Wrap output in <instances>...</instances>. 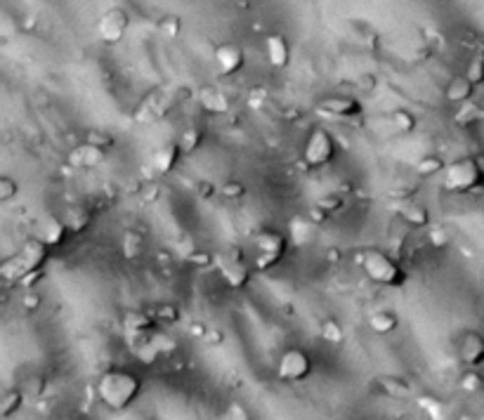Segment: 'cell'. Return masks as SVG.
I'll list each match as a JSON object with an SVG mask.
<instances>
[{
	"instance_id": "obj_1",
	"label": "cell",
	"mask_w": 484,
	"mask_h": 420,
	"mask_svg": "<svg viewBox=\"0 0 484 420\" xmlns=\"http://www.w3.org/2000/svg\"><path fill=\"white\" fill-rule=\"evenodd\" d=\"M142 392V380L133 371L109 369L97 380V396L106 409L126 411Z\"/></svg>"
},
{
	"instance_id": "obj_2",
	"label": "cell",
	"mask_w": 484,
	"mask_h": 420,
	"mask_svg": "<svg viewBox=\"0 0 484 420\" xmlns=\"http://www.w3.org/2000/svg\"><path fill=\"white\" fill-rule=\"evenodd\" d=\"M48 258H50V248L45 246L41 239L38 236L26 239L24 244H21L17 255H12V258L0 262V276L10 284H17L26 271L43 269V264L48 262Z\"/></svg>"
},
{
	"instance_id": "obj_3",
	"label": "cell",
	"mask_w": 484,
	"mask_h": 420,
	"mask_svg": "<svg viewBox=\"0 0 484 420\" xmlns=\"http://www.w3.org/2000/svg\"><path fill=\"white\" fill-rule=\"evenodd\" d=\"M359 264H362L364 274L371 279L373 284L380 286H393V289H399L406 281V271L402 269L393 255H388L380 248H366L359 258Z\"/></svg>"
},
{
	"instance_id": "obj_4",
	"label": "cell",
	"mask_w": 484,
	"mask_h": 420,
	"mask_svg": "<svg viewBox=\"0 0 484 420\" xmlns=\"http://www.w3.org/2000/svg\"><path fill=\"white\" fill-rule=\"evenodd\" d=\"M444 189L454 194H468L482 186V163L478 156H465L444 163Z\"/></svg>"
},
{
	"instance_id": "obj_5",
	"label": "cell",
	"mask_w": 484,
	"mask_h": 420,
	"mask_svg": "<svg viewBox=\"0 0 484 420\" xmlns=\"http://www.w3.org/2000/svg\"><path fill=\"white\" fill-rule=\"evenodd\" d=\"M253 244H256V267L260 271H267L272 269L276 262H279L283 255H286V248H288V239L281 234V231L276 229H270V227H263L256 231V236H253Z\"/></svg>"
},
{
	"instance_id": "obj_6",
	"label": "cell",
	"mask_w": 484,
	"mask_h": 420,
	"mask_svg": "<svg viewBox=\"0 0 484 420\" xmlns=\"http://www.w3.org/2000/svg\"><path fill=\"white\" fill-rule=\"evenodd\" d=\"M336 159V139L326 128H314L303 149V161L310 168H324Z\"/></svg>"
},
{
	"instance_id": "obj_7",
	"label": "cell",
	"mask_w": 484,
	"mask_h": 420,
	"mask_svg": "<svg viewBox=\"0 0 484 420\" xmlns=\"http://www.w3.org/2000/svg\"><path fill=\"white\" fill-rule=\"evenodd\" d=\"M312 373V356L301 347H288L283 349L279 361H276V376L286 383H301V380L310 378Z\"/></svg>"
},
{
	"instance_id": "obj_8",
	"label": "cell",
	"mask_w": 484,
	"mask_h": 420,
	"mask_svg": "<svg viewBox=\"0 0 484 420\" xmlns=\"http://www.w3.org/2000/svg\"><path fill=\"white\" fill-rule=\"evenodd\" d=\"M454 352L456 359L463 364V366L478 369L484 361V336L480 331H460L454 338Z\"/></svg>"
},
{
	"instance_id": "obj_9",
	"label": "cell",
	"mask_w": 484,
	"mask_h": 420,
	"mask_svg": "<svg viewBox=\"0 0 484 420\" xmlns=\"http://www.w3.org/2000/svg\"><path fill=\"white\" fill-rule=\"evenodd\" d=\"M317 111L321 116L338 121H352L362 116V104L355 97H345V95H326L317 102Z\"/></svg>"
},
{
	"instance_id": "obj_10",
	"label": "cell",
	"mask_w": 484,
	"mask_h": 420,
	"mask_svg": "<svg viewBox=\"0 0 484 420\" xmlns=\"http://www.w3.org/2000/svg\"><path fill=\"white\" fill-rule=\"evenodd\" d=\"M128 26H130L128 12L121 10V7H111V10H106L102 14V19H99L97 34H99V38H102V43L116 45V43H121V38L126 36Z\"/></svg>"
},
{
	"instance_id": "obj_11",
	"label": "cell",
	"mask_w": 484,
	"mask_h": 420,
	"mask_svg": "<svg viewBox=\"0 0 484 420\" xmlns=\"http://www.w3.org/2000/svg\"><path fill=\"white\" fill-rule=\"evenodd\" d=\"M218 271L232 291H241L251 284V269L241 262V258H234V255H220L218 260Z\"/></svg>"
},
{
	"instance_id": "obj_12",
	"label": "cell",
	"mask_w": 484,
	"mask_h": 420,
	"mask_svg": "<svg viewBox=\"0 0 484 420\" xmlns=\"http://www.w3.org/2000/svg\"><path fill=\"white\" fill-rule=\"evenodd\" d=\"M215 69H218L220 76H234L239 74L243 64H246V52L241 45L236 43H222L215 48Z\"/></svg>"
},
{
	"instance_id": "obj_13",
	"label": "cell",
	"mask_w": 484,
	"mask_h": 420,
	"mask_svg": "<svg viewBox=\"0 0 484 420\" xmlns=\"http://www.w3.org/2000/svg\"><path fill=\"white\" fill-rule=\"evenodd\" d=\"M106 159V149L102 146L92 144V142H83L79 146H74L71 151H69V166L71 168H79V170H92L97 166H102Z\"/></svg>"
},
{
	"instance_id": "obj_14",
	"label": "cell",
	"mask_w": 484,
	"mask_h": 420,
	"mask_svg": "<svg viewBox=\"0 0 484 420\" xmlns=\"http://www.w3.org/2000/svg\"><path fill=\"white\" fill-rule=\"evenodd\" d=\"M265 54H267V61H270L274 69H286L291 64V45L286 41V36H281V34L267 36Z\"/></svg>"
},
{
	"instance_id": "obj_15",
	"label": "cell",
	"mask_w": 484,
	"mask_h": 420,
	"mask_svg": "<svg viewBox=\"0 0 484 420\" xmlns=\"http://www.w3.org/2000/svg\"><path fill=\"white\" fill-rule=\"evenodd\" d=\"M66 236H69V227L64 224V220H61V217L48 215L41 222V231H38V239H41L43 244L50 248V251H52V248H57V246L64 244Z\"/></svg>"
},
{
	"instance_id": "obj_16",
	"label": "cell",
	"mask_w": 484,
	"mask_h": 420,
	"mask_svg": "<svg viewBox=\"0 0 484 420\" xmlns=\"http://www.w3.org/2000/svg\"><path fill=\"white\" fill-rule=\"evenodd\" d=\"M198 102L206 109L208 114H229V97L222 92L220 88H215V85H203L201 90H198Z\"/></svg>"
},
{
	"instance_id": "obj_17",
	"label": "cell",
	"mask_w": 484,
	"mask_h": 420,
	"mask_svg": "<svg viewBox=\"0 0 484 420\" xmlns=\"http://www.w3.org/2000/svg\"><path fill=\"white\" fill-rule=\"evenodd\" d=\"M180 156H182V154L178 149V144H175V142H166V144H161L158 149H153V154H151V168L156 170V173H161V175H168L175 168V163H178Z\"/></svg>"
},
{
	"instance_id": "obj_18",
	"label": "cell",
	"mask_w": 484,
	"mask_h": 420,
	"mask_svg": "<svg viewBox=\"0 0 484 420\" xmlns=\"http://www.w3.org/2000/svg\"><path fill=\"white\" fill-rule=\"evenodd\" d=\"M397 213L406 224H409V227L420 229V227H428L430 224V210L420 204H413V201H404V204L397 208Z\"/></svg>"
},
{
	"instance_id": "obj_19",
	"label": "cell",
	"mask_w": 484,
	"mask_h": 420,
	"mask_svg": "<svg viewBox=\"0 0 484 420\" xmlns=\"http://www.w3.org/2000/svg\"><path fill=\"white\" fill-rule=\"evenodd\" d=\"M473 92H475V85L468 81L465 76H454V79L447 83V88H444V97H447V102L451 104H463L473 97Z\"/></svg>"
},
{
	"instance_id": "obj_20",
	"label": "cell",
	"mask_w": 484,
	"mask_h": 420,
	"mask_svg": "<svg viewBox=\"0 0 484 420\" xmlns=\"http://www.w3.org/2000/svg\"><path fill=\"white\" fill-rule=\"evenodd\" d=\"M123 326H126L128 338H133V336H142V333L151 331L156 324H153V319L149 314L130 309V312H126V316H123Z\"/></svg>"
},
{
	"instance_id": "obj_21",
	"label": "cell",
	"mask_w": 484,
	"mask_h": 420,
	"mask_svg": "<svg viewBox=\"0 0 484 420\" xmlns=\"http://www.w3.org/2000/svg\"><path fill=\"white\" fill-rule=\"evenodd\" d=\"M175 144H178L180 154H184V156L198 151V149H201V144H203V128L189 126L187 130H182V135L175 139Z\"/></svg>"
},
{
	"instance_id": "obj_22",
	"label": "cell",
	"mask_w": 484,
	"mask_h": 420,
	"mask_svg": "<svg viewBox=\"0 0 484 420\" xmlns=\"http://www.w3.org/2000/svg\"><path fill=\"white\" fill-rule=\"evenodd\" d=\"M368 326H371L373 333L378 336H388V333H395L399 326V316L390 309H380V312H373L371 319H368Z\"/></svg>"
},
{
	"instance_id": "obj_23",
	"label": "cell",
	"mask_w": 484,
	"mask_h": 420,
	"mask_svg": "<svg viewBox=\"0 0 484 420\" xmlns=\"http://www.w3.org/2000/svg\"><path fill=\"white\" fill-rule=\"evenodd\" d=\"M390 128H393L397 135H409V132L416 130V116H413L409 109H395L393 114H390Z\"/></svg>"
},
{
	"instance_id": "obj_24",
	"label": "cell",
	"mask_w": 484,
	"mask_h": 420,
	"mask_svg": "<svg viewBox=\"0 0 484 420\" xmlns=\"http://www.w3.org/2000/svg\"><path fill=\"white\" fill-rule=\"evenodd\" d=\"M288 227H291V239H293V244L296 246H305V244H310V241H312L314 227H317V224L310 222V220H305V217H293V220L288 222Z\"/></svg>"
},
{
	"instance_id": "obj_25",
	"label": "cell",
	"mask_w": 484,
	"mask_h": 420,
	"mask_svg": "<svg viewBox=\"0 0 484 420\" xmlns=\"http://www.w3.org/2000/svg\"><path fill=\"white\" fill-rule=\"evenodd\" d=\"M142 253H144V234L137 229H126V234H123V255L128 260H135Z\"/></svg>"
},
{
	"instance_id": "obj_26",
	"label": "cell",
	"mask_w": 484,
	"mask_h": 420,
	"mask_svg": "<svg viewBox=\"0 0 484 420\" xmlns=\"http://www.w3.org/2000/svg\"><path fill=\"white\" fill-rule=\"evenodd\" d=\"M319 336L321 340H326L328 345H341L345 340V331L341 321H336V319H324V321L319 324Z\"/></svg>"
},
{
	"instance_id": "obj_27",
	"label": "cell",
	"mask_w": 484,
	"mask_h": 420,
	"mask_svg": "<svg viewBox=\"0 0 484 420\" xmlns=\"http://www.w3.org/2000/svg\"><path fill=\"white\" fill-rule=\"evenodd\" d=\"M24 404V394L19 390H7L3 396H0V418H10L21 409Z\"/></svg>"
},
{
	"instance_id": "obj_28",
	"label": "cell",
	"mask_w": 484,
	"mask_h": 420,
	"mask_svg": "<svg viewBox=\"0 0 484 420\" xmlns=\"http://www.w3.org/2000/svg\"><path fill=\"white\" fill-rule=\"evenodd\" d=\"M482 119V111H480V106L478 104H473L470 99L468 102H463L460 104V109L456 111V116H454V121H456V126H460V128H468V126H473V123H478Z\"/></svg>"
},
{
	"instance_id": "obj_29",
	"label": "cell",
	"mask_w": 484,
	"mask_h": 420,
	"mask_svg": "<svg viewBox=\"0 0 484 420\" xmlns=\"http://www.w3.org/2000/svg\"><path fill=\"white\" fill-rule=\"evenodd\" d=\"M413 170H416L420 177H433V175L442 173V170H444V159L437 156V154H428V156H423L416 163V168H413Z\"/></svg>"
},
{
	"instance_id": "obj_30",
	"label": "cell",
	"mask_w": 484,
	"mask_h": 420,
	"mask_svg": "<svg viewBox=\"0 0 484 420\" xmlns=\"http://www.w3.org/2000/svg\"><path fill=\"white\" fill-rule=\"evenodd\" d=\"M380 385H383V390H385L390 396H397V399H404V396L411 394V385L406 383V380L399 378V376L380 378Z\"/></svg>"
},
{
	"instance_id": "obj_31",
	"label": "cell",
	"mask_w": 484,
	"mask_h": 420,
	"mask_svg": "<svg viewBox=\"0 0 484 420\" xmlns=\"http://www.w3.org/2000/svg\"><path fill=\"white\" fill-rule=\"evenodd\" d=\"M158 31L166 38H178L182 34V19L178 14H166V17H161L158 21Z\"/></svg>"
},
{
	"instance_id": "obj_32",
	"label": "cell",
	"mask_w": 484,
	"mask_h": 420,
	"mask_svg": "<svg viewBox=\"0 0 484 420\" xmlns=\"http://www.w3.org/2000/svg\"><path fill=\"white\" fill-rule=\"evenodd\" d=\"M88 222H90V215L86 213V210H79V208H74L71 213L66 215V220H64L66 227H69V229H74V231L86 229V227H88Z\"/></svg>"
},
{
	"instance_id": "obj_33",
	"label": "cell",
	"mask_w": 484,
	"mask_h": 420,
	"mask_svg": "<svg viewBox=\"0 0 484 420\" xmlns=\"http://www.w3.org/2000/svg\"><path fill=\"white\" fill-rule=\"evenodd\" d=\"M19 194V184L17 180H12V177L7 175H0V204H7V201H12L14 196Z\"/></svg>"
},
{
	"instance_id": "obj_34",
	"label": "cell",
	"mask_w": 484,
	"mask_h": 420,
	"mask_svg": "<svg viewBox=\"0 0 484 420\" xmlns=\"http://www.w3.org/2000/svg\"><path fill=\"white\" fill-rule=\"evenodd\" d=\"M220 194L225 199H229V201H236V199H241L246 194V184L239 182V180H229V182H225L220 186Z\"/></svg>"
},
{
	"instance_id": "obj_35",
	"label": "cell",
	"mask_w": 484,
	"mask_h": 420,
	"mask_svg": "<svg viewBox=\"0 0 484 420\" xmlns=\"http://www.w3.org/2000/svg\"><path fill=\"white\" fill-rule=\"evenodd\" d=\"M465 79L470 81L475 88H478V85L482 83V79H484V71H482V57H475L470 64H468V69H465Z\"/></svg>"
},
{
	"instance_id": "obj_36",
	"label": "cell",
	"mask_w": 484,
	"mask_h": 420,
	"mask_svg": "<svg viewBox=\"0 0 484 420\" xmlns=\"http://www.w3.org/2000/svg\"><path fill=\"white\" fill-rule=\"evenodd\" d=\"M460 390L465 392H480L482 390V378L478 373H463V378H460Z\"/></svg>"
},
{
	"instance_id": "obj_37",
	"label": "cell",
	"mask_w": 484,
	"mask_h": 420,
	"mask_svg": "<svg viewBox=\"0 0 484 420\" xmlns=\"http://www.w3.org/2000/svg\"><path fill=\"white\" fill-rule=\"evenodd\" d=\"M314 206L324 210L326 215H331L333 210H338V208L343 206V201H341V196H333V194H328V196H321V199H319V201H317V204H314Z\"/></svg>"
},
{
	"instance_id": "obj_38",
	"label": "cell",
	"mask_w": 484,
	"mask_h": 420,
	"mask_svg": "<svg viewBox=\"0 0 484 420\" xmlns=\"http://www.w3.org/2000/svg\"><path fill=\"white\" fill-rule=\"evenodd\" d=\"M430 244H433L435 248H444L449 244V234H447V229H442V227H435V229H430Z\"/></svg>"
},
{
	"instance_id": "obj_39",
	"label": "cell",
	"mask_w": 484,
	"mask_h": 420,
	"mask_svg": "<svg viewBox=\"0 0 484 420\" xmlns=\"http://www.w3.org/2000/svg\"><path fill=\"white\" fill-rule=\"evenodd\" d=\"M41 295L38 293H31V289L26 291V295L21 298V307L26 309V312H36V309H41Z\"/></svg>"
},
{
	"instance_id": "obj_40",
	"label": "cell",
	"mask_w": 484,
	"mask_h": 420,
	"mask_svg": "<svg viewBox=\"0 0 484 420\" xmlns=\"http://www.w3.org/2000/svg\"><path fill=\"white\" fill-rule=\"evenodd\" d=\"M265 102H267V90H265V88H253V90L248 92V104H251L253 109L263 106Z\"/></svg>"
},
{
	"instance_id": "obj_41",
	"label": "cell",
	"mask_w": 484,
	"mask_h": 420,
	"mask_svg": "<svg viewBox=\"0 0 484 420\" xmlns=\"http://www.w3.org/2000/svg\"><path fill=\"white\" fill-rule=\"evenodd\" d=\"M88 142H92V144H97V146H102V149H106V146H111V135H102V130H92L90 132V137H88Z\"/></svg>"
},
{
	"instance_id": "obj_42",
	"label": "cell",
	"mask_w": 484,
	"mask_h": 420,
	"mask_svg": "<svg viewBox=\"0 0 484 420\" xmlns=\"http://www.w3.org/2000/svg\"><path fill=\"white\" fill-rule=\"evenodd\" d=\"M178 309L175 307H171V305H163L158 309V319H163V321H168V324H173V321H178Z\"/></svg>"
},
{
	"instance_id": "obj_43",
	"label": "cell",
	"mask_w": 484,
	"mask_h": 420,
	"mask_svg": "<svg viewBox=\"0 0 484 420\" xmlns=\"http://www.w3.org/2000/svg\"><path fill=\"white\" fill-rule=\"evenodd\" d=\"M189 262H194V264H198V267H206V264H211V255L208 253H194V255H189L187 258Z\"/></svg>"
},
{
	"instance_id": "obj_44",
	"label": "cell",
	"mask_w": 484,
	"mask_h": 420,
	"mask_svg": "<svg viewBox=\"0 0 484 420\" xmlns=\"http://www.w3.org/2000/svg\"><path fill=\"white\" fill-rule=\"evenodd\" d=\"M201 338H203L206 342H208V345H220V342L225 340V336H222L220 331H206Z\"/></svg>"
},
{
	"instance_id": "obj_45",
	"label": "cell",
	"mask_w": 484,
	"mask_h": 420,
	"mask_svg": "<svg viewBox=\"0 0 484 420\" xmlns=\"http://www.w3.org/2000/svg\"><path fill=\"white\" fill-rule=\"evenodd\" d=\"M232 414H236V416H232V418H248V414L241 409V406H232Z\"/></svg>"
},
{
	"instance_id": "obj_46",
	"label": "cell",
	"mask_w": 484,
	"mask_h": 420,
	"mask_svg": "<svg viewBox=\"0 0 484 420\" xmlns=\"http://www.w3.org/2000/svg\"><path fill=\"white\" fill-rule=\"evenodd\" d=\"M198 194H203V196H211V184L208 182L198 184Z\"/></svg>"
},
{
	"instance_id": "obj_47",
	"label": "cell",
	"mask_w": 484,
	"mask_h": 420,
	"mask_svg": "<svg viewBox=\"0 0 484 420\" xmlns=\"http://www.w3.org/2000/svg\"><path fill=\"white\" fill-rule=\"evenodd\" d=\"M326 258L331 260V262H338V260H341V253H338V251H328Z\"/></svg>"
},
{
	"instance_id": "obj_48",
	"label": "cell",
	"mask_w": 484,
	"mask_h": 420,
	"mask_svg": "<svg viewBox=\"0 0 484 420\" xmlns=\"http://www.w3.org/2000/svg\"><path fill=\"white\" fill-rule=\"evenodd\" d=\"M191 333H194V336H203L206 329H203V326H198V324H196V326H191Z\"/></svg>"
}]
</instances>
